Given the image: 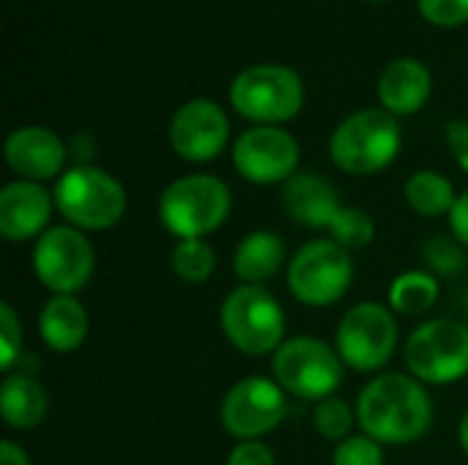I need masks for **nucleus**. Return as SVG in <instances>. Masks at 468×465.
I'll use <instances>...</instances> for the list:
<instances>
[{"mask_svg":"<svg viewBox=\"0 0 468 465\" xmlns=\"http://www.w3.org/2000/svg\"><path fill=\"white\" fill-rule=\"evenodd\" d=\"M356 419L362 433L378 444L409 447L428 436L433 425V400L414 375L387 373L359 392Z\"/></svg>","mask_w":468,"mask_h":465,"instance_id":"obj_1","label":"nucleus"},{"mask_svg":"<svg viewBox=\"0 0 468 465\" xmlns=\"http://www.w3.org/2000/svg\"><path fill=\"white\" fill-rule=\"evenodd\" d=\"M230 208V186L208 173L181 175L159 195V222L178 241L211 236L228 222Z\"/></svg>","mask_w":468,"mask_h":465,"instance_id":"obj_2","label":"nucleus"},{"mask_svg":"<svg viewBox=\"0 0 468 465\" xmlns=\"http://www.w3.org/2000/svg\"><path fill=\"white\" fill-rule=\"evenodd\" d=\"M55 211L66 225L82 233H101L115 227L126 214V189L123 184L93 164L69 167L52 189Z\"/></svg>","mask_w":468,"mask_h":465,"instance_id":"obj_3","label":"nucleus"},{"mask_svg":"<svg viewBox=\"0 0 468 465\" xmlns=\"http://www.w3.org/2000/svg\"><path fill=\"white\" fill-rule=\"evenodd\" d=\"M400 145L403 134L395 115L387 110H359L332 132L329 156L348 175H373L398 159Z\"/></svg>","mask_w":468,"mask_h":465,"instance_id":"obj_4","label":"nucleus"},{"mask_svg":"<svg viewBox=\"0 0 468 465\" xmlns=\"http://www.w3.org/2000/svg\"><path fill=\"white\" fill-rule=\"evenodd\" d=\"M219 326L236 351L247 356H266L285 343L288 318L269 288L239 285L222 301Z\"/></svg>","mask_w":468,"mask_h":465,"instance_id":"obj_5","label":"nucleus"},{"mask_svg":"<svg viewBox=\"0 0 468 465\" xmlns=\"http://www.w3.org/2000/svg\"><path fill=\"white\" fill-rule=\"evenodd\" d=\"M343 367L337 348L318 337H288L271 356L274 381L307 403L335 397L343 384Z\"/></svg>","mask_w":468,"mask_h":465,"instance_id":"obj_6","label":"nucleus"},{"mask_svg":"<svg viewBox=\"0 0 468 465\" xmlns=\"http://www.w3.org/2000/svg\"><path fill=\"white\" fill-rule=\"evenodd\" d=\"M230 104L241 118L258 126H277L299 115L304 82L293 69L280 63L250 66L233 79Z\"/></svg>","mask_w":468,"mask_h":465,"instance_id":"obj_7","label":"nucleus"},{"mask_svg":"<svg viewBox=\"0 0 468 465\" xmlns=\"http://www.w3.org/2000/svg\"><path fill=\"white\" fill-rule=\"evenodd\" d=\"M406 367L422 384L450 386L468 375V326L455 318H433L417 326L406 343Z\"/></svg>","mask_w":468,"mask_h":465,"instance_id":"obj_8","label":"nucleus"},{"mask_svg":"<svg viewBox=\"0 0 468 465\" xmlns=\"http://www.w3.org/2000/svg\"><path fill=\"white\" fill-rule=\"evenodd\" d=\"M354 282V258L332 238L307 241L288 263V288L304 307L337 304Z\"/></svg>","mask_w":468,"mask_h":465,"instance_id":"obj_9","label":"nucleus"},{"mask_svg":"<svg viewBox=\"0 0 468 465\" xmlns=\"http://www.w3.org/2000/svg\"><path fill=\"white\" fill-rule=\"evenodd\" d=\"M30 266L36 280L52 296H77L93 277L96 252L82 230L52 225L36 238Z\"/></svg>","mask_w":468,"mask_h":465,"instance_id":"obj_10","label":"nucleus"},{"mask_svg":"<svg viewBox=\"0 0 468 465\" xmlns=\"http://www.w3.org/2000/svg\"><path fill=\"white\" fill-rule=\"evenodd\" d=\"M398 340L400 329L389 304L359 301L340 318L335 348L346 367L356 373H376L392 359Z\"/></svg>","mask_w":468,"mask_h":465,"instance_id":"obj_11","label":"nucleus"},{"mask_svg":"<svg viewBox=\"0 0 468 465\" xmlns=\"http://www.w3.org/2000/svg\"><path fill=\"white\" fill-rule=\"evenodd\" d=\"M288 392L261 375L241 378L228 389L219 406V422L228 436L239 441H261L277 430L288 417Z\"/></svg>","mask_w":468,"mask_h":465,"instance_id":"obj_12","label":"nucleus"},{"mask_svg":"<svg viewBox=\"0 0 468 465\" xmlns=\"http://www.w3.org/2000/svg\"><path fill=\"white\" fill-rule=\"evenodd\" d=\"M299 143L282 126H252L233 143L236 173L255 186H274L299 170Z\"/></svg>","mask_w":468,"mask_h":465,"instance_id":"obj_13","label":"nucleus"},{"mask_svg":"<svg viewBox=\"0 0 468 465\" xmlns=\"http://www.w3.org/2000/svg\"><path fill=\"white\" fill-rule=\"evenodd\" d=\"M170 148L184 162L217 159L230 137V121L225 110L211 99H192L181 104L170 121Z\"/></svg>","mask_w":468,"mask_h":465,"instance_id":"obj_14","label":"nucleus"},{"mask_svg":"<svg viewBox=\"0 0 468 465\" xmlns=\"http://www.w3.org/2000/svg\"><path fill=\"white\" fill-rule=\"evenodd\" d=\"M3 153L14 175H19L22 181L44 184L66 173L63 167L69 148L55 132L44 126H19L5 137Z\"/></svg>","mask_w":468,"mask_h":465,"instance_id":"obj_15","label":"nucleus"},{"mask_svg":"<svg viewBox=\"0 0 468 465\" xmlns=\"http://www.w3.org/2000/svg\"><path fill=\"white\" fill-rule=\"evenodd\" d=\"M55 197L44 184L11 181L0 189V236L11 244L38 238L49 225Z\"/></svg>","mask_w":468,"mask_h":465,"instance_id":"obj_16","label":"nucleus"},{"mask_svg":"<svg viewBox=\"0 0 468 465\" xmlns=\"http://www.w3.org/2000/svg\"><path fill=\"white\" fill-rule=\"evenodd\" d=\"M282 211L302 227L313 230H329L332 219L337 217L340 195L335 184L318 173H296L288 178L280 189Z\"/></svg>","mask_w":468,"mask_h":465,"instance_id":"obj_17","label":"nucleus"},{"mask_svg":"<svg viewBox=\"0 0 468 465\" xmlns=\"http://www.w3.org/2000/svg\"><path fill=\"white\" fill-rule=\"evenodd\" d=\"M433 90V77L425 63L414 58H398L392 60L381 79H378V101L381 110L389 115H414L420 112Z\"/></svg>","mask_w":468,"mask_h":465,"instance_id":"obj_18","label":"nucleus"},{"mask_svg":"<svg viewBox=\"0 0 468 465\" xmlns=\"http://www.w3.org/2000/svg\"><path fill=\"white\" fill-rule=\"evenodd\" d=\"M90 332V318L77 296H49L38 312V334L55 354H74Z\"/></svg>","mask_w":468,"mask_h":465,"instance_id":"obj_19","label":"nucleus"},{"mask_svg":"<svg viewBox=\"0 0 468 465\" xmlns=\"http://www.w3.org/2000/svg\"><path fill=\"white\" fill-rule=\"evenodd\" d=\"M285 266V241L274 230L247 233L233 252V274L241 285H263Z\"/></svg>","mask_w":468,"mask_h":465,"instance_id":"obj_20","label":"nucleus"},{"mask_svg":"<svg viewBox=\"0 0 468 465\" xmlns=\"http://www.w3.org/2000/svg\"><path fill=\"white\" fill-rule=\"evenodd\" d=\"M0 411L11 430H33L47 419V389L27 373H8L0 384Z\"/></svg>","mask_w":468,"mask_h":465,"instance_id":"obj_21","label":"nucleus"},{"mask_svg":"<svg viewBox=\"0 0 468 465\" xmlns=\"http://www.w3.org/2000/svg\"><path fill=\"white\" fill-rule=\"evenodd\" d=\"M406 203L411 211H417L420 217H450L458 192L452 186V181L436 170H417L409 175L406 186H403Z\"/></svg>","mask_w":468,"mask_h":465,"instance_id":"obj_22","label":"nucleus"},{"mask_svg":"<svg viewBox=\"0 0 468 465\" xmlns=\"http://www.w3.org/2000/svg\"><path fill=\"white\" fill-rule=\"evenodd\" d=\"M439 301V277L428 269L403 271L389 285V310L400 315H422Z\"/></svg>","mask_w":468,"mask_h":465,"instance_id":"obj_23","label":"nucleus"},{"mask_svg":"<svg viewBox=\"0 0 468 465\" xmlns=\"http://www.w3.org/2000/svg\"><path fill=\"white\" fill-rule=\"evenodd\" d=\"M170 266L173 271L184 280V282H206L214 269H217V252L206 238H184L173 247L170 255Z\"/></svg>","mask_w":468,"mask_h":465,"instance_id":"obj_24","label":"nucleus"},{"mask_svg":"<svg viewBox=\"0 0 468 465\" xmlns=\"http://www.w3.org/2000/svg\"><path fill=\"white\" fill-rule=\"evenodd\" d=\"M329 236L335 244L354 252V249L367 247L376 238V222L367 211L354 208V206H343L329 225Z\"/></svg>","mask_w":468,"mask_h":465,"instance_id":"obj_25","label":"nucleus"},{"mask_svg":"<svg viewBox=\"0 0 468 465\" xmlns=\"http://www.w3.org/2000/svg\"><path fill=\"white\" fill-rule=\"evenodd\" d=\"M313 425L321 439L340 444L354 436V425H359V419H356V408H351L343 397H326L315 403Z\"/></svg>","mask_w":468,"mask_h":465,"instance_id":"obj_26","label":"nucleus"},{"mask_svg":"<svg viewBox=\"0 0 468 465\" xmlns=\"http://www.w3.org/2000/svg\"><path fill=\"white\" fill-rule=\"evenodd\" d=\"M422 260L431 274L436 277H455L466 269V247L450 233V236H433L422 247Z\"/></svg>","mask_w":468,"mask_h":465,"instance_id":"obj_27","label":"nucleus"},{"mask_svg":"<svg viewBox=\"0 0 468 465\" xmlns=\"http://www.w3.org/2000/svg\"><path fill=\"white\" fill-rule=\"evenodd\" d=\"M22 321L16 315V310L3 301L0 304V370L8 375L14 373V365L22 359Z\"/></svg>","mask_w":468,"mask_h":465,"instance_id":"obj_28","label":"nucleus"},{"mask_svg":"<svg viewBox=\"0 0 468 465\" xmlns=\"http://www.w3.org/2000/svg\"><path fill=\"white\" fill-rule=\"evenodd\" d=\"M332 465H384V444L359 433L335 447Z\"/></svg>","mask_w":468,"mask_h":465,"instance_id":"obj_29","label":"nucleus"},{"mask_svg":"<svg viewBox=\"0 0 468 465\" xmlns=\"http://www.w3.org/2000/svg\"><path fill=\"white\" fill-rule=\"evenodd\" d=\"M420 14L436 27H458L468 22V0H420Z\"/></svg>","mask_w":468,"mask_h":465,"instance_id":"obj_30","label":"nucleus"},{"mask_svg":"<svg viewBox=\"0 0 468 465\" xmlns=\"http://www.w3.org/2000/svg\"><path fill=\"white\" fill-rule=\"evenodd\" d=\"M228 465H277V458L263 441H239L228 455Z\"/></svg>","mask_w":468,"mask_h":465,"instance_id":"obj_31","label":"nucleus"},{"mask_svg":"<svg viewBox=\"0 0 468 465\" xmlns=\"http://www.w3.org/2000/svg\"><path fill=\"white\" fill-rule=\"evenodd\" d=\"M444 134H447V145H450L458 167L468 173V121H450Z\"/></svg>","mask_w":468,"mask_h":465,"instance_id":"obj_32","label":"nucleus"},{"mask_svg":"<svg viewBox=\"0 0 468 465\" xmlns=\"http://www.w3.org/2000/svg\"><path fill=\"white\" fill-rule=\"evenodd\" d=\"M450 233L468 249V192L458 195V200L450 211Z\"/></svg>","mask_w":468,"mask_h":465,"instance_id":"obj_33","label":"nucleus"},{"mask_svg":"<svg viewBox=\"0 0 468 465\" xmlns=\"http://www.w3.org/2000/svg\"><path fill=\"white\" fill-rule=\"evenodd\" d=\"M0 465H30V458L16 441L5 439L0 441Z\"/></svg>","mask_w":468,"mask_h":465,"instance_id":"obj_34","label":"nucleus"},{"mask_svg":"<svg viewBox=\"0 0 468 465\" xmlns=\"http://www.w3.org/2000/svg\"><path fill=\"white\" fill-rule=\"evenodd\" d=\"M458 441H461L463 452L468 455V411H466V417L461 419V428H458Z\"/></svg>","mask_w":468,"mask_h":465,"instance_id":"obj_35","label":"nucleus"},{"mask_svg":"<svg viewBox=\"0 0 468 465\" xmlns=\"http://www.w3.org/2000/svg\"><path fill=\"white\" fill-rule=\"evenodd\" d=\"M376 3H381V0H376Z\"/></svg>","mask_w":468,"mask_h":465,"instance_id":"obj_36","label":"nucleus"}]
</instances>
